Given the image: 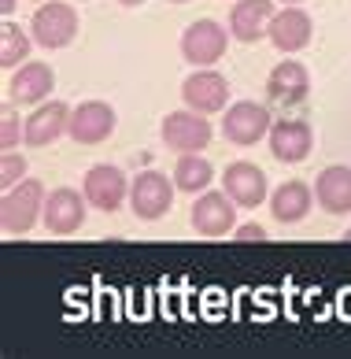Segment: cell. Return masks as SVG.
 <instances>
[{"label": "cell", "mask_w": 351, "mask_h": 359, "mask_svg": "<svg viewBox=\"0 0 351 359\" xmlns=\"http://www.w3.org/2000/svg\"><path fill=\"white\" fill-rule=\"evenodd\" d=\"M37 219H45V185L37 178H26L11 185L0 196V230L4 233H30Z\"/></svg>", "instance_id": "cell-1"}, {"label": "cell", "mask_w": 351, "mask_h": 359, "mask_svg": "<svg viewBox=\"0 0 351 359\" xmlns=\"http://www.w3.org/2000/svg\"><path fill=\"white\" fill-rule=\"evenodd\" d=\"M30 37L41 48H67L78 37V11L63 0H48L34 11L30 19Z\"/></svg>", "instance_id": "cell-2"}, {"label": "cell", "mask_w": 351, "mask_h": 359, "mask_svg": "<svg viewBox=\"0 0 351 359\" xmlns=\"http://www.w3.org/2000/svg\"><path fill=\"white\" fill-rule=\"evenodd\" d=\"M229 34L222 22L214 19H196L185 26L181 34V56L193 63V67H211V63H219L226 56V45H229Z\"/></svg>", "instance_id": "cell-3"}, {"label": "cell", "mask_w": 351, "mask_h": 359, "mask_svg": "<svg viewBox=\"0 0 351 359\" xmlns=\"http://www.w3.org/2000/svg\"><path fill=\"white\" fill-rule=\"evenodd\" d=\"M174 185L167 175H159V170H141L137 178L130 182V208H133V215L144 219V222H156V219H163L170 204H174Z\"/></svg>", "instance_id": "cell-4"}, {"label": "cell", "mask_w": 351, "mask_h": 359, "mask_svg": "<svg viewBox=\"0 0 351 359\" xmlns=\"http://www.w3.org/2000/svg\"><path fill=\"white\" fill-rule=\"evenodd\" d=\"M270 111L263 108V104H255V100H237V104H229L226 108V118H222V134L226 141H233V144H255V141H263L270 137Z\"/></svg>", "instance_id": "cell-5"}, {"label": "cell", "mask_w": 351, "mask_h": 359, "mask_svg": "<svg viewBox=\"0 0 351 359\" xmlns=\"http://www.w3.org/2000/svg\"><path fill=\"white\" fill-rule=\"evenodd\" d=\"M233 226H237V201L226 189L222 193L204 189L196 196V204H193V230L200 237H226Z\"/></svg>", "instance_id": "cell-6"}, {"label": "cell", "mask_w": 351, "mask_h": 359, "mask_svg": "<svg viewBox=\"0 0 351 359\" xmlns=\"http://www.w3.org/2000/svg\"><path fill=\"white\" fill-rule=\"evenodd\" d=\"M163 144L167 149H174L178 156L185 152H200V149H207V141H211V123L200 111L193 108H185V111H170L163 118Z\"/></svg>", "instance_id": "cell-7"}, {"label": "cell", "mask_w": 351, "mask_h": 359, "mask_svg": "<svg viewBox=\"0 0 351 359\" xmlns=\"http://www.w3.org/2000/svg\"><path fill=\"white\" fill-rule=\"evenodd\" d=\"M130 196V182L118 167L111 163H97L85 170V201L104 211V215H111V211L123 208V201Z\"/></svg>", "instance_id": "cell-8"}, {"label": "cell", "mask_w": 351, "mask_h": 359, "mask_svg": "<svg viewBox=\"0 0 351 359\" xmlns=\"http://www.w3.org/2000/svg\"><path fill=\"white\" fill-rule=\"evenodd\" d=\"M67 134L74 137V144H100L115 134V108L104 100H85L71 111V126Z\"/></svg>", "instance_id": "cell-9"}, {"label": "cell", "mask_w": 351, "mask_h": 359, "mask_svg": "<svg viewBox=\"0 0 351 359\" xmlns=\"http://www.w3.org/2000/svg\"><path fill=\"white\" fill-rule=\"evenodd\" d=\"M181 97H185V108H193L200 115H214L226 108L229 100V82L219 74V71H193L181 82Z\"/></svg>", "instance_id": "cell-10"}, {"label": "cell", "mask_w": 351, "mask_h": 359, "mask_svg": "<svg viewBox=\"0 0 351 359\" xmlns=\"http://www.w3.org/2000/svg\"><path fill=\"white\" fill-rule=\"evenodd\" d=\"M85 222V193L78 189H67V185H60V189L48 193L45 201V226L48 233L56 237H67V233H78Z\"/></svg>", "instance_id": "cell-11"}, {"label": "cell", "mask_w": 351, "mask_h": 359, "mask_svg": "<svg viewBox=\"0 0 351 359\" xmlns=\"http://www.w3.org/2000/svg\"><path fill=\"white\" fill-rule=\"evenodd\" d=\"M310 141H315V134L303 118H277L270 126V152L277 163H303L310 156Z\"/></svg>", "instance_id": "cell-12"}, {"label": "cell", "mask_w": 351, "mask_h": 359, "mask_svg": "<svg viewBox=\"0 0 351 359\" xmlns=\"http://www.w3.org/2000/svg\"><path fill=\"white\" fill-rule=\"evenodd\" d=\"M222 189L237 201V208H259L270 189H266V175L255 163H248V159H237V163L226 167L222 175Z\"/></svg>", "instance_id": "cell-13"}, {"label": "cell", "mask_w": 351, "mask_h": 359, "mask_svg": "<svg viewBox=\"0 0 351 359\" xmlns=\"http://www.w3.org/2000/svg\"><path fill=\"white\" fill-rule=\"evenodd\" d=\"M71 126V108L63 100H48V104H37V111L26 118L22 126V141L34 144V149H45V144L60 141Z\"/></svg>", "instance_id": "cell-14"}, {"label": "cell", "mask_w": 351, "mask_h": 359, "mask_svg": "<svg viewBox=\"0 0 351 359\" xmlns=\"http://www.w3.org/2000/svg\"><path fill=\"white\" fill-rule=\"evenodd\" d=\"M310 15L303 8H296V4H285L281 11H274V19H270V41H274L277 52H300L310 45Z\"/></svg>", "instance_id": "cell-15"}, {"label": "cell", "mask_w": 351, "mask_h": 359, "mask_svg": "<svg viewBox=\"0 0 351 359\" xmlns=\"http://www.w3.org/2000/svg\"><path fill=\"white\" fill-rule=\"evenodd\" d=\"M270 19H274V0H237L229 11V34L245 45H255L270 34Z\"/></svg>", "instance_id": "cell-16"}, {"label": "cell", "mask_w": 351, "mask_h": 359, "mask_svg": "<svg viewBox=\"0 0 351 359\" xmlns=\"http://www.w3.org/2000/svg\"><path fill=\"white\" fill-rule=\"evenodd\" d=\"M307 89H310V74L296 60H281L266 78V97L281 104V108H292V104L307 100Z\"/></svg>", "instance_id": "cell-17"}, {"label": "cell", "mask_w": 351, "mask_h": 359, "mask_svg": "<svg viewBox=\"0 0 351 359\" xmlns=\"http://www.w3.org/2000/svg\"><path fill=\"white\" fill-rule=\"evenodd\" d=\"M52 86H56V74H52L48 63H22L8 82V100L11 104H41L52 93Z\"/></svg>", "instance_id": "cell-18"}, {"label": "cell", "mask_w": 351, "mask_h": 359, "mask_svg": "<svg viewBox=\"0 0 351 359\" xmlns=\"http://www.w3.org/2000/svg\"><path fill=\"white\" fill-rule=\"evenodd\" d=\"M315 201L329 215H347L351 211V167H326L315 182Z\"/></svg>", "instance_id": "cell-19"}, {"label": "cell", "mask_w": 351, "mask_h": 359, "mask_svg": "<svg viewBox=\"0 0 351 359\" xmlns=\"http://www.w3.org/2000/svg\"><path fill=\"white\" fill-rule=\"evenodd\" d=\"M310 201H315V193L307 182H285L270 193V211L277 222H300L310 211Z\"/></svg>", "instance_id": "cell-20"}, {"label": "cell", "mask_w": 351, "mask_h": 359, "mask_svg": "<svg viewBox=\"0 0 351 359\" xmlns=\"http://www.w3.org/2000/svg\"><path fill=\"white\" fill-rule=\"evenodd\" d=\"M211 182H214V167L200 152H185L178 159V167H174V185H178L181 193L196 196V193H204Z\"/></svg>", "instance_id": "cell-21"}, {"label": "cell", "mask_w": 351, "mask_h": 359, "mask_svg": "<svg viewBox=\"0 0 351 359\" xmlns=\"http://www.w3.org/2000/svg\"><path fill=\"white\" fill-rule=\"evenodd\" d=\"M22 60H30V37H26L11 19H4V26H0V67L11 71V67H19Z\"/></svg>", "instance_id": "cell-22"}, {"label": "cell", "mask_w": 351, "mask_h": 359, "mask_svg": "<svg viewBox=\"0 0 351 359\" xmlns=\"http://www.w3.org/2000/svg\"><path fill=\"white\" fill-rule=\"evenodd\" d=\"M0 149L4 152L19 149V118H15V108H11V104L0 108Z\"/></svg>", "instance_id": "cell-23"}, {"label": "cell", "mask_w": 351, "mask_h": 359, "mask_svg": "<svg viewBox=\"0 0 351 359\" xmlns=\"http://www.w3.org/2000/svg\"><path fill=\"white\" fill-rule=\"evenodd\" d=\"M22 175H26V159L19 152H4V156H0V189L19 185Z\"/></svg>", "instance_id": "cell-24"}, {"label": "cell", "mask_w": 351, "mask_h": 359, "mask_svg": "<svg viewBox=\"0 0 351 359\" xmlns=\"http://www.w3.org/2000/svg\"><path fill=\"white\" fill-rule=\"evenodd\" d=\"M237 241H266V230L259 222H248V226H237Z\"/></svg>", "instance_id": "cell-25"}, {"label": "cell", "mask_w": 351, "mask_h": 359, "mask_svg": "<svg viewBox=\"0 0 351 359\" xmlns=\"http://www.w3.org/2000/svg\"><path fill=\"white\" fill-rule=\"evenodd\" d=\"M19 0H0V11H4V19H11V11H15Z\"/></svg>", "instance_id": "cell-26"}, {"label": "cell", "mask_w": 351, "mask_h": 359, "mask_svg": "<svg viewBox=\"0 0 351 359\" xmlns=\"http://www.w3.org/2000/svg\"><path fill=\"white\" fill-rule=\"evenodd\" d=\"M118 4H126V8H137V4H144V0H118Z\"/></svg>", "instance_id": "cell-27"}, {"label": "cell", "mask_w": 351, "mask_h": 359, "mask_svg": "<svg viewBox=\"0 0 351 359\" xmlns=\"http://www.w3.org/2000/svg\"><path fill=\"white\" fill-rule=\"evenodd\" d=\"M281 4H300V0H281Z\"/></svg>", "instance_id": "cell-28"}, {"label": "cell", "mask_w": 351, "mask_h": 359, "mask_svg": "<svg viewBox=\"0 0 351 359\" xmlns=\"http://www.w3.org/2000/svg\"><path fill=\"white\" fill-rule=\"evenodd\" d=\"M170 4H188V0H170Z\"/></svg>", "instance_id": "cell-29"}, {"label": "cell", "mask_w": 351, "mask_h": 359, "mask_svg": "<svg viewBox=\"0 0 351 359\" xmlns=\"http://www.w3.org/2000/svg\"><path fill=\"white\" fill-rule=\"evenodd\" d=\"M344 241H351V230H347V233H344Z\"/></svg>", "instance_id": "cell-30"}]
</instances>
